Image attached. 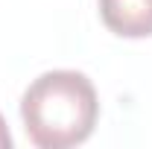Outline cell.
Returning <instances> with one entry per match:
<instances>
[{
  "mask_svg": "<svg viewBox=\"0 0 152 149\" xmlns=\"http://www.w3.org/2000/svg\"><path fill=\"white\" fill-rule=\"evenodd\" d=\"M99 117L94 82L79 70H47L20 96V120L38 149H70L91 137Z\"/></svg>",
  "mask_w": 152,
  "mask_h": 149,
  "instance_id": "6da1fadb",
  "label": "cell"
},
{
  "mask_svg": "<svg viewBox=\"0 0 152 149\" xmlns=\"http://www.w3.org/2000/svg\"><path fill=\"white\" fill-rule=\"evenodd\" d=\"M99 18L120 38H149L152 0H99Z\"/></svg>",
  "mask_w": 152,
  "mask_h": 149,
  "instance_id": "7a4b0ae2",
  "label": "cell"
},
{
  "mask_svg": "<svg viewBox=\"0 0 152 149\" xmlns=\"http://www.w3.org/2000/svg\"><path fill=\"white\" fill-rule=\"evenodd\" d=\"M9 146H12V134L6 129V120L0 117V149H9Z\"/></svg>",
  "mask_w": 152,
  "mask_h": 149,
  "instance_id": "3957f363",
  "label": "cell"
}]
</instances>
